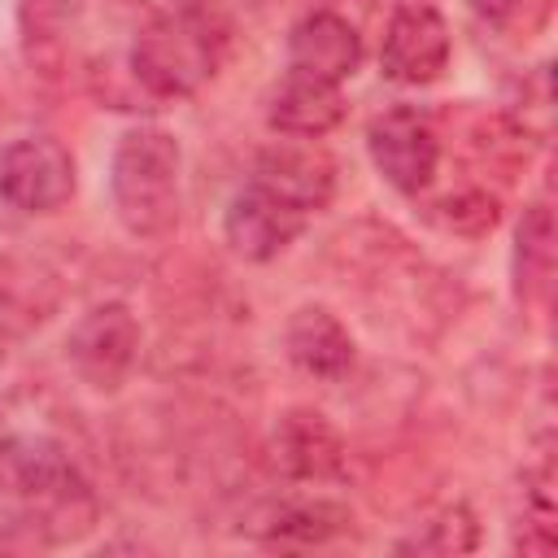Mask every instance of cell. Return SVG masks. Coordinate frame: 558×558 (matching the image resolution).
<instances>
[{
    "label": "cell",
    "mask_w": 558,
    "mask_h": 558,
    "mask_svg": "<svg viewBox=\"0 0 558 558\" xmlns=\"http://www.w3.org/2000/svg\"><path fill=\"white\" fill-rule=\"evenodd\" d=\"M270 449H275V466L292 484H336L349 466V449L336 423L305 405L279 414L270 432Z\"/></svg>",
    "instance_id": "9"
},
{
    "label": "cell",
    "mask_w": 558,
    "mask_h": 558,
    "mask_svg": "<svg viewBox=\"0 0 558 558\" xmlns=\"http://www.w3.org/2000/svg\"><path fill=\"white\" fill-rule=\"evenodd\" d=\"M283 349L292 366H301L314 379H340L353 371V357H357L349 327L327 305H301L283 327Z\"/></svg>",
    "instance_id": "13"
},
{
    "label": "cell",
    "mask_w": 558,
    "mask_h": 558,
    "mask_svg": "<svg viewBox=\"0 0 558 558\" xmlns=\"http://www.w3.org/2000/svg\"><path fill=\"white\" fill-rule=\"evenodd\" d=\"M305 222H310L305 209H296L292 201H283L270 187H262V183L248 179V187H240L231 196L227 214H222V235H227V244H231L235 257H244V262H270V257H279L305 231Z\"/></svg>",
    "instance_id": "8"
},
{
    "label": "cell",
    "mask_w": 558,
    "mask_h": 558,
    "mask_svg": "<svg viewBox=\"0 0 558 558\" xmlns=\"http://www.w3.org/2000/svg\"><path fill=\"white\" fill-rule=\"evenodd\" d=\"M266 122L288 140H318L344 122V92L340 83H323L288 70L266 100Z\"/></svg>",
    "instance_id": "11"
},
{
    "label": "cell",
    "mask_w": 558,
    "mask_h": 558,
    "mask_svg": "<svg viewBox=\"0 0 558 558\" xmlns=\"http://www.w3.org/2000/svg\"><path fill=\"white\" fill-rule=\"evenodd\" d=\"M253 183L270 187L275 196L292 201L296 209L305 214H318L331 192H336V166L327 153L318 148H296V144H279V148H266L257 161H253Z\"/></svg>",
    "instance_id": "12"
},
{
    "label": "cell",
    "mask_w": 558,
    "mask_h": 558,
    "mask_svg": "<svg viewBox=\"0 0 558 558\" xmlns=\"http://www.w3.org/2000/svg\"><path fill=\"white\" fill-rule=\"evenodd\" d=\"M87 0H17V26L26 57L39 65H52L65 52L70 31L78 26Z\"/></svg>",
    "instance_id": "15"
},
{
    "label": "cell",
    "mask_w": 558,
    "mask_h": 558,
    "mask_svg": "<svg viewBox=\"0 0 558 558\" xmlns=\"http://www.w3.org/2000/svg\"><path fill=\"white\" fill-rule=\"evenodd\" d=\"M480 545V527L475 514L466 506H445L440 514H432L414 536H405L397 549L401 554H466Z\"/></svg>",
    "instance_id": "16"
},
{
    "label": "cell",
    "mask_w": 558,
    "mask_h": 558,
    "mask_svg": "<svg viewBox=\"0 0 558 558\" xmlns=\"http://www.w3.org/2000/svg\"><path fill=\"white\" fill-rule=\"evenodd\" d=\"M436 209H445V214H436V218H440L449 231H462V235H484V231L497 222V201L484 196V192L449 196V201H440Z\"/></svg>",
    "instance_id": "17"
},
{
    "label": "cell",
    "mask_w": 558,
    "mask_h": 558,
    "mask_svg": "<svg viewBox=\"0 0 558 558\" xmlns=\"http://www.w3.org/2000/svg\"><path fill=\"white\" fill-rule=\"evenodd\" d=\"M65 362L87 388L118 392L140 362V318L131 314V305L105 301L78 314L65 336Z\"/></svg>",
    "instance_id": "4"
},
{
    "label": "cell",
    "mask_w": 558,
    "mask_h": 558,
    "mask_svg": "<svg viewBox=\"0 0 558 558\" xmlns=\"http://www.w3.org/2000/svg\"><path fill=\"white\" fill-rule=\"evenodd\" d=\"M366 153L388 187L418 196L440 166V135L432 118L418 105H392L371 118L366 126Z\"/></svg>",
    "instance_id": "7"
},
{
    "label": "cell",
    "mask_w": 558,
    "mask_h": 558,
    "mask_svg": "<svg viewBox=\"0 0 558 558\" xmlns=\"http://www.w3.org/2000/svg\"><path fill=\"white\" fill-rule=\"evenodd\" d=\"M471 9H475L480 17H488V22H501V17L514 9V0H471Z\"/></svg>",
    "instance_id": "18"
},
{
    "label": "cell",
    "mask_w": 558,
    "mask_h": 558,
    "mask_svg": "<svg viewBox=\"0 0 558 558\" xmlns=\"http://www.w3.org/2000/svg\"><path fill=\"white\" fill-rule=\"evenodd\" d=\"M357 65H362V35L336 9H314L288 31V70L323 83H344L357 74Z\"/></svg>",
    "instance_id": "10"
},
{
    "label": "cell",
    "mask_w": 558,
    "mask_h": 558,
    "mask_svg": "<svg viewBox=\"0 0 558 558\" xmlns=\"http://www.w3.org/2000/svg\"><path fill=\"white\" fill-rule=\"evenodd\" d=\"M179 170L183 153L166 126H131L109 157V201L118 222L140 235L157 240L179 222Z\"/></svg>",
    "instance_id": "3"
},
{
    "label": "cell",
    "mask_w": 558,
    "mask_h": 558,
    "mask_svg": "<svg viewBox=\"0 0 558 558\" xmlns=\"http://www.w3.org/2000/svg\"><path fill=\"white\" fill-rule=\"evenodd\" d=\"M74 183V157L52 135H22L0 148V205L13 214H57Z\"/></svg>",
    "instance_id": "5"
},
{
    "label": "cell",
    "mask_w": 558,
    "mask_h": 558,
    "mask_svg": "<svg viewBox=\"0 0 558 558\" xmlns=\"http://www.w3.org/2000/svg\"><path fill=\"white\" fill-rule=\"evenodd\" d=\"M449 65V22L436 0H392L384 44H379V70L388 83L423 87L436 83Z\"/></svg>",
    "instance_id": "6"
},
{
    "label": "cell",
    "mask_w": 558,
    "mask_h": 558,
    "mask_svg": "<svg viewBox=\"0 0 558 558\" xmlns=\"http://www.w3.org/2000/svg\"><path fill=\"white\" fill-rule=\"evenodd\" d=\"M218 61H222V26L196 4L153 13L135 31L126 52V70L135 87L153 100L196 96L218 74Z\"/></svg>",
    "instance_id": "2"
},
{
    "label": "cell",
    "mask_w": 558,
    "mask_h": 558,
    "mask_svg": "<svg viewBox=\"0 0 558 558\" xmlns=\"http://www.w3.org/2000/svg\"><path fill=\"white\" fill-rule=\"evenodd\" d=\"M353 519L344 506L323 501V497H301V501H270L244 532L266 541V545H323L336 532H344Z\"/></svg>",
    "instance_id": "14"
},
{
    "label": "cell",
    "mask_w": 558,
    "mask_h": 558,
    "mask_svg": "<svg viewBox=\"0 0 558 558\" xmlns=\"http://www.w3.org/2000/svg\"><path fill=\"white\" fill-rule=\"evenodd\" d=\"M39 388L0 397V532L13 545H74L100 523V493Z\"/></svg>",
    "instance_id": "1"
}]
</instances>
